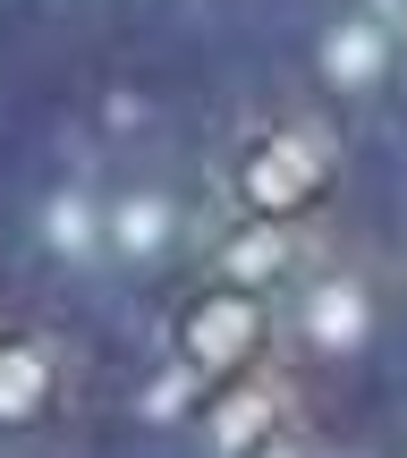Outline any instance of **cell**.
<instances>
[{"label":"cell","instance_id":"cell-1","mask_svg":"<svg viewBox=\"0 0 407 458\" xmlns=\"http://www.w3.org/2000/svg\"><path fill=\"white\" fill-rule=\"evenodd\" d=\"M0 128V458H407V0H60Z\"/></svg>","mask_w":407,"mask_h":458}]
</instances>
